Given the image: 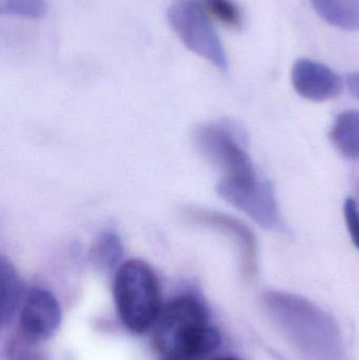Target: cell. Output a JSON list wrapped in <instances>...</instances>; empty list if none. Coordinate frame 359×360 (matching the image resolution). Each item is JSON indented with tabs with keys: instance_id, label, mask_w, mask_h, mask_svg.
I'll return each instance as SVG.
<instances>
[{
	"instance_id": "6da1fadb",
	"label": "cell",
	"mask_w": 359,
	"mask_h": 360,
	"mask_svg": "<svg viewBox=\"0 0 359 360\" xmlns=\"http://www.w3.org/2000/svg\"><path fill=\"white\" fill-rule=\"evenodd\" d=\"M263 302L306 356L313 360H341L343 350L337 326L313 302L278 291L266 292Z\"/></svg>"
},
{
	"instance_id": "7a4b0ae2",
	"label": "cell",
	"mask_w": 359,
	"mask_h": 360,
	"mask_svg": "<svg viewBox=\"0 0 359 360\" xmlns=\"http://www.w3.org/2000/svg\"><path fill=\"white\" fill-rule=\"evenodd\" d=\"M114 297L122 323L133 333L148 331L162 310L157 276L143 260H129L119 266L114 281Z\"/></svg>"
},
{
	"instance_id": "3957f363",
	"label": "cell",
	"mask_w": 359,
	"mask_h": 360,
	"mask_svg": "<svg viewBox=\"0 0 359 360\" xmlns=\"http://www.w3.org/2000/svg\"><path fill=\"white\" fill-rule=\"evenodd\" d=\"M244 131L232 122L202 124L194 132L196 148L223 173V180L240 184L259 180L254 165L244 148Z\"/></svg>"
},
{
	"instance_id": "277c9868",
	"label": "cell",
	"mask_w": 359,
	"mask_h": 360,
	"mask_svg": "<svg viewBox=\"0 0 359 360\" xmlns=\"http://www.w3.org/2000/svg\"><path fill=\"white\" fill-rule=\"evenodd\" d=\"M169 23L183 46L221 72L229 70L225 46L200 0H173L167 12Z\"/></svg>"
},
{
	"instance_id": "5b68a950",
	"label": "cell",
	"mask_w": 359,
	"mask_h": 360,
	"mask_svg": "<svg viewBox=\"0 0 359 360\" xmlns=\"http://www.w3.org/2000/svg\"><path fill=\"white\" fill-rule=\"evenodd\" d=\"M204 304L192 296H181L162 308L154 323V347L159 352L179 359L185 342L207 323Z\"/></svg>"
},
{
	"instance_id": "8992f818",
	"label": "cell",
	"mask_w": 359,
	"mask_h": 360,
	"mask_svg": "<svg viewBox=\"0 0 359 360\" xmlns=\"http://www.w3.org/2000/svg\"><path fill=\"white\" fill-rule=\"evenodd\" d=\"M216 192L223 200L246 214L261 228L286 232L273 186L268 180L240 184L221 179Z\"/></svg>"
},
{
	"instance_id": "52a82bcc",
	"label": "cell",
	"mask_w": 359,
	"mask_h": 360,
	"mask_svg": "<svg viewBox=\"0 0 359 360\" xmlns=\"http://www.w3.org/2000/svg\"><path fill=\"white\" fill-rule=\"evenodd\" d=\"M181 215L190 224L212 229L230 237L240 252L244 274L247 277L255 274L257 266L256 238L246 224L227 214L195 207L185 209Z\"/></svg>"
},
{
	"instance_id": "ba28073f",
	"label": "cell",
	"mask_w": 359,
	"mask_h": 360,
	"mask_svg": "<svg viewBox=\"0 0 359 360\" xmlns=\"http://www.w3.org/2000/svg\"><path fill=\"white\" fill-rule=\"evenodd\" d=\"M60 323V306L55 296L40 288L32 289L21 307L23 332L32 340H46L55 335Z\"/></svg>"
},
{
	"instance_id": "9c48e42d",
	"label": "cell",
	"mask_w": 359,
	"mask_h": 360,
	"mask_svg": "<svg viewBox=\"0 0 359 360\" xmlns=\"http://www.w3.org/2000/svg\"><path fill=\"white\" fill-rule=\"evenodd\" d=\"M291 78L297 94L315 103L330 101L343 92V78L327 65L310 59H299Z\"/></svg>"
},
{
	"instance_id": "30bf717a",
	"label": "cell",
	"mask_w": 359,
	"mask_h": 360,
	"mask_svg": "<svg viewBox=\"0 0 359 360\" xmlns=\"http://www.w3.org/2000/svg\"><path fill=\"white\" fill-rule=\"evenodd\" d=\"M325 21L345 31L359 30V0H310Z\"/></svg>"
},
{
	"instance_id": "8fae6325",
	"label": "cell",
	"mask_w": 359,
	"mask_h": 360,
	"mask_svg": "<svg viewBox=\"0 0 359 360\" xmlns=\"http://www.w3.org/2000/svg\"><path fill=\"white\" fill-rule=\"evenodd\" d=\"M330 139L339 153L359 160V110L343 112L335 118Z\"/></svg>"
},
{
	"instance_id": "7c38bea8",
	"label": "cell",
	"mask_w": 359,
	"mask_h": 360,
	"mask_svg": "<svg viewBox=\"0 0 359 360\" xmlns=\"http://www.w3.org/2000/svg\"><path fill=\"white\" fill-rule=\"evenodd\" d=\"M22 296V281L15 266L2 256L0 259V319L2 326L12 321Z\"/></svg>"
},
{
	"instance_id": "4fadbf2b",
	"label": "cell",
	"mask_w": 359,
	"mask_h": 360,
	"mask_svg": "<svg viewBox=\"0 0 359 360\" xmlns=\"http://www.w3.org/2000/svg\"><path fill=\"white\" fill-rule=\"evenodd\" d=\"M124 245L117 233L107 231L97 237L90 250V260L101 271H111L119 264Z\"/></svg>"
},
{
	"instance_id": "5bb4252c",
	"label": "cell",
	"mask_w": 359,
	"mask_h": 360,
	"mask_svg": "<svg viewBox=\"0 0 359 360\" xmlns=\"http://www.w3.org/2000/svg\"><path fill=\"white\" fill-rule=\"evenodd\" d=\"M221 344V333L215 328L204 326L185 342L179 359H200L216 350Z\"/></svg>"
},
{
	"instance_id": "9a60e30c",
	"label": "cell",
	"mask_w": 359,
	"mask_h": 360,
	"mask_svg": "<svg viewBox=\"0 0 359 360\" xmlns=\"http://www.w3.org/2000/svg\"><path fill=\"white\" fill-rule=\"evenodd\" d=\"M210 17L234 30L240 31L244 27V15L234 0H200Z\"/></svg>"
},
{
	"instance_id": "2e32d148",
	"label": "cell",
	"mask_w": 359,
	"mask_h": 360,
	"mask_svg": "<svg viewBox=\"0 0 359 360\" xmlns=\"http://www.w3.org/2000/svg\"><path fill=\"white\" fill-rule=\"evenodd\" d=\"M48 8L46 0H0L1 16L40 19L46 16Z\"/></svg>"
},
{
	"instance_id": "e0dca14e",
	"label": "cell",
	"mask_w": 359,
	"mask_h": 360,
	"mask_svg": "<svg viewBox=\"0 0 359 360\" xmlns=\"http://www.w3.org/2000/svg\"><path fill=\"white\" fill-rule=\"evenodd\" d=\"M346 224L354 245L359 250V207L353 198L346 199L344 205Z\"/></svg>"
},
{
	"instance_id": "ac0fdd59",
	"label": "cell",
	"mask_w": 359,
	"mask_h": 360,
	"mask_svg": "<svg viewBox=\"0 0 359 360\" xmlns=\"http://www.w3.org/2000/svg\"><path fill=\"white\" fill-rule=\"evenodd\" d=\"M346 84L349 89L350 93L353 95L355 98L359 99V72L349 74L346 79Z\"/></svg>"
},
{
	"instance_id": "d6986e66",
	"label": "cell",
	"mask_w": 359,
	"mask_h": 360,
	"mask_svg": "<svg viewBox=\"0 0 359 360\" xmlns=\"http://www.w3.org/2000/svg\"><path fill=\"white\" fill-rule=\"evenodd\" d=\"M354 184H355V190H356V193H358V198H359V177H355V179H354Z\"/></svg>"
},
{
	"instance_id": "ffe728a7",
	"label": "cell",
	"mask_w": 359,
	"mask_h": 360,
	"mask_svg": "<svg viewBox=\"0 0 359 360\" xmlns=\"http://www.w3.org/2000/svg\"><path fill=\"white\" fill-rule=\"evenodd\" d=\"M214 360H237L236 359H234V357H221V359H217Z\"/></svg>"
},
{
	"instance_id": "44dd1931",
	"label": "cell",
	"mask_w": 359,
	"mask_h": 360,
	"mask_svg": "<svg viewBox=\"0 0 359 360\" xmlns=\"http://www.w3.org/2000/svg\"><path fill=\"white\" fill-rule=\"evenodd\" d=\"M166 360H183L181 359H176V357H170V359Z\"/></svg>"
}]
</instances>
